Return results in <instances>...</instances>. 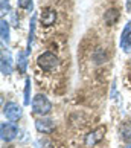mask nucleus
<instances>
[{
    "instance_id": "nucleus-13",
    "label": "nucleus",
    "mask_w": 131,
    "mask_h": 148,
    "mask_svg": "<svg viewBox=\"0 0 131 148\" xmlns=\"http://www.w3.org/2000/svg\"><path fill=\"white\" fill-rule=\"evenodd\" d=\"M35 18H37V15H32V18H31V28H29V40H28V53L31 52V46H32V41H34V35H35Z\"/></svg>"
},
{
    "instance_id": "nucleus-9",
    "label": "nucleus",
    "mask_w": 131,
    "mask_h": 148,
    "mask_svg": "<svg viewBox=\"0 0 131 148\" xmlns=\"http://www.w3.org/2000/svg\"><path fill=\"white\" fill-rule=\"evenodd\" d=\"M2 73L3 75H11L12 73V64H11V55L6 53V55H2Z\"/></svg>"
},
{
    "instance_id": "nucleus-12",
    "label": "nucleus",
    "mask_w": 131,
    "mask_h": 148,
    "mask_svg": "<svg viewBox=\"0 0 131 148\" xmlns=\"http://www.w3.org/2000/svg\"><path fill=\"white\" fill-rule=\"evenodd\" d=\"M17 64H18V69L25 73V72H26V67H28V52L18 51V55H17Z\"/></svg>"
},
{
    "instance_id": "nucleus-6",
    "label": "nucleus",
    "mask_w": 131,
    "mask_h": 148,
    "mask_svg": "<svg viewBox=\"0 0 131 148\" xmlns=\"http://www.w3.org/2000/svg\"><path fill=\"white\" fill-rule=\"evenodd\" d=\"M121 47L125 52L131 51V23H128L125 26V29L121 35Z\"/></svg>"
},
{
    "instance_id": "nucleus-1",
    "label": "nucleus",
    "mask_w": 131,
    "mask_h": 148,
    "mask_svg": "<svg viewBox=\"0 0 131 148\" xmlns=\"http://www.w3.org/2000/svg\"><path fill=\"white\" fill-rule=\"evenodd\" d=\"M32 110H34V113H37V114L44 116V114H49L52 112V102L46 98V95L38 93L34 99H32Z\"/></svg>"
},
{
    "instance_id": "nucleus-5",
    "label": "nucleus",
    "mask_w": 131,
    "mask_h": 148,
    "mask_svg": "<svg viewBox=\"0 0 131 148\" xmlns=\"http://www.w3.org/2000/svg\"><path fill=\"white\" fill-rule=\"evenodd\" d=\"M35 128L40 131V133L49 134L55 130V122L52 119H38L35 121Z\"/></svg>"
},
{
    "instance_id": "nucleus-10",
    "label": "nucleus",
    "mask_w": 131,
    "mask_h": 148,
    "mask_svg": "<svg viewBox=\"0 0 131 148\" xmlns=\"http://www.w3.org/2000/svg\"><path fill=\"white\" fill-rule=\"evenodd\" d=\"M117 18H119V11L117 9H108L105 12V15H104V20H105V23L108 26L114 25L117 21Z\"/></svg>"
},
{
    "instance_id": "nucleus-16",
    "label": "nucleus",
    "mask_w": 131,
    "mask_h": 148,
    "mask_svg": "<svg viewBox=\"0 0 131 148\" xmlns=\"http://www.w3.org/2000/svg\"><path fill=\"white\" fill-rule=\"evenodd\" d=\"M17 3L21 9H32V0H17Z\"/></svg>"
},
{
    "instance_id": "nucleus-11",
    "label": "nucleus",
    "mask_w": 131,
    "mask_h": 148,
    "mask_svg": "<svg viewBox=\"0 0 131 148\" xmlns=\"http://www.w3.org/2000/svg\"><path fill=\"white\" fill-rule=\"evenodd\" d=\"M0 34H2V41L3 43H9V23L5 18L0 21Z\"/></svg>"
},
{
    "instance_id": "nucleus-14",
    "label": "nucleus",
    "mask_w": 131,
    "mask_h": 148,
    "mask_svg": "<svg viewBox=\"0 0 131 148\" xmlns=\"http://www.w3.org/2000/svg\"><path fill=\"white\" fill-rule=\"evenodd\" d=\"M121 136L123 140L131 142V124H123L121 127Z\"/></svg>"
},
{
    "instance_id": "nucleus-3",
    "label": "nucleus",
    "mask_w": 131,
    "mask_h": 148,
    "mask_svg": "<svg viewBox=\"0 0 131 148\" xmlns=\"http://www.w3.org/2000/svg\"><path fill=\"white\" fill-rule=\"evenodd\" d=\"M3 114L9 121H18L21 118V114H23V110H21V107L18 106V104L8 102L6 106L3 107Z\"/></svg>"
},
{
    "instance_id": "nucleus-4",
    "label": "nucleus",
    "mask_w": 131,
    "mask_h": 148,
    "mask_svg": "<svg viewBox=\"0 0 131 148\" xmlns=\"http://www.w3.org/2000/svg\"><path fill=\"white\" fill-rule=\"evenodd\" d=\"M18 134V128L17 125L11 124V122H3L2 124V140L5 142H11L17 138Z\"/></svg>"
},
{
    "instance_id": "nucleus-17",
    "label": "nucleus",
    "mask_w": 131,
    "mask_h": 148,
    "mask_svg": "<svg viewBox=\"0 0 131 148\" xmlns=\"http://www.w3.org/2000/svg\"><path fill=\"white\" fill-rule=\"evenodd\" d=\"M9 0H2V15H5V14H8L9 12Z\"/></svg>"
},
{
    "instance_id": "nucleus-7",
    "label": "nucleus",
    "mask_w": 131,
    "mask_h": 148,
    "mask_svg": "<svg viewBox=\"0 0 131 148\" xmlns=\"http://www.w3.org/2000/svg\"><path fill=\"white\" fill-rule=\"evenodd\" d=\"M104 128H98L96 131H93V133H90L89 136H87V139H85V145L87 147H93L95 144H98L101 139H102V134H104Z\"/></svg>"
},
{
    "instance_id": "nucleus-18",
    "label": "nucleus",
    "mask_w": 131,
    "mask_h": 148,
    "mask_svg": "<svg viewBox=\"0 0 131 148\" xmlns=\"http://www.w3.org/2000/svg\"><path fill=\"white\" fill-rule=\"evenodd\" d=\"M125 148H131V145H128V147H125Z\"/></svg>"
},
{
    "instance_id": "nucleus-2",
    "label": "nucleus",
    "mask_w": 131,
    "mask_h": 148,
    "mask_svg": "<svg viewBox=\"0 0 131 148\" xmlns=\"http://www.w3.org/2000/svg\"><path fill=\"white\" fill-rule=\"evenodd\" d=\"M37 64L40 66L43 70L50 72V70H53L58 66V58L53 55V53H50V52H44V53H41V55L38 57Z\"/></svg>"
},
{
    "instance_id": "nucleus-8",
    "label": "nucleus",
    "mask_w": 131,
    "mask_h": 148,
    "mask_svg": "<svg viewBox=\"0 0 131 148\" xmlns=\"http://www.w3.org/2000/svg\"><path fill=\"white\" fill-rule=\"evenodd\" d=\"M55 20H57V12L52 9H46L44 12L41 14V21H43V25H46V26L53 25Z\"/></svg>"
},
{
    "instance_id": "nucleus-15",
    "label": "nucleus",
    "mask_w": 131,
    "mask_h": 148,
    "mask_svg": "<svg viewBox=\"0 0 131 148\" xmlns=\"http://www.w3.org/2000/svg\"><path fill=\"white\" fill-rule=\"evenodd\" d=\"M25 106L31 104V78H26V86H25Z\"/></svg>"
}]
</instances>
